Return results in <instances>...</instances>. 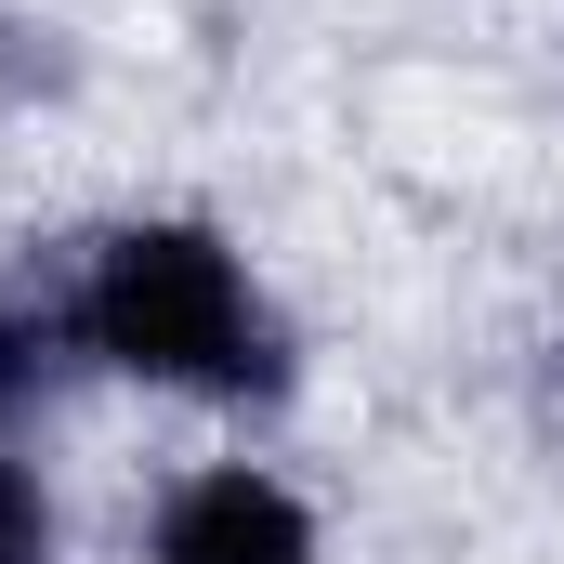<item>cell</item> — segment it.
Instances as JSON below:
<instances>
[{
	"label": "cell",
	"instance_id": "6da1fadb",
	"mask_svg": "<svg viewBox=\"0 0 564 564\" xmlns=\"http://www.w3.org/2000/svg\"><path fill=\"white\" fill-rule=\"evenodd\" d=\"M66 328L106 355V368H132L158 394H276L289 355H276V315H263V289L250 263L210 237V224H119L93 263H79V302H66Z\"/></svg>",
	"mask_w": 564,
	"mask_h": 564
},
{
	"label": "cell",
	"instance_id": "7a4b0ae2",
	"mask_svg": "<svg viewBox=\"0 0 564 564\" xmlns=\"http://www.w3.org/2000/svg\"><path fill=\"white\" fill-rule=\"evenodd\" d=\"M144 564H315V512L289 499L276 473L210 459V473H184V486L158 499V539H144Z\"/></svg>",
	"mask_w": 564,
	"mask_h": 564
},
{
	"label": "cell",
	"instance_id": "3957f363",
	"mask_svg": "<svg viewBox=\"0 0 564 564\" xmlns=\"http://www.w3.org/2000/svg\"><path fill=\"white\" fill-rule=\"evenodd\" d=\"M53 341H66V315L0 289V421H26V408H40V381H53Z\"/></svg>",
	"mask_w": 564,
	"mask_h": 564
},
{
	"label": "cell",
	"instance_id": "277c9868",
	"mask_svg": "<svg viewBox=\"0 0 564 564\" xmlns=\"http://www.w3.org/2000/svg\"><path fill=\"white\" fill-rule=\"evenodd\" d=\"M0 564H53V499L26 459H0Z\"/></svg>",
	"mask_w": 564,
	"mask_h": 564
}]
</instances>
